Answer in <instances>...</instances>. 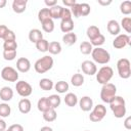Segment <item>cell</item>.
<instances>
[{
    "label": "cell",
    "mask_w": 131,
    "mask_h": 131,
    "mask_svg": "<svg viewBox=\"0 0 131 131\" xmlns=\"http://www.w3.org/2000/svg\"><path fill=\"white\" fill-rule=\"evenodd\" d=\"M110 107L114 114V116L118 119H121L123 117H125L126 115V102L125 99L122 96L116 95L114 96L111 101L108 102Z\"/></svg>",
    "instance_id": "1"
},
{
    "label": "cell",
    "mask_w": 131,
    "mask_h": 131,
    "mask_svg": "<svg viewBox=\"0 0 131 131\" xmlns=\"http://www.w3.org/2000/svg\"><path fill=\"white\" fill-rule=\"evenodd\" d=\"M53 63L54 60L50 55H44L43 57L36 60L34 63V69L38 74H44L52 69Z\"/></svg>",
    "instance_id": "2"
},
{
    "label": "cell",
    "mask_w": 131,
    "mask_h": 131,
    "mask_svg": "<svg viewBox=\"0 0 131 131\" xmlns=\"http://www.w3.org/2000/svg\"><path fill=\"white\" fill-rule=\"evenodd\" d=\"M92 58L95 62L99 63V64H106L110 59H111V55L108 53L107 50H105L102 47H95L92 49L91 52Z\"/></svg>",
    "instance_id": "3"
},
{
    "label": "cell",
    "mask_w": 131,
    "mask_h": 131,
    "mask_svg": "<svg viewBox=\"0 0 131 131\" xmlns=\"http://www.w3.org/2000/svg\"><path fill=\"white\" fill-rule=\"evenodd\" d=\"M96 80L99 84L101 85H104L106 83H110V80L113 78V75H114V71L111 67L108 66H103L101 67L98 72H96Z\"/></svg>",
    "instance_id": "4"
},
{
    "label": "cell",
    "mask_w": 131,
    "mask_h": 131,
    "mask_svg": "<svg viewBox=\"0 0 131 131\" xmlns=\"http://www.w3.org/2000/svg\"><path fill=\"white\" fill-rule=\"evenodd\" d=\"M117 93V87L113 84V83H106L104 85H102L101 90H100V98L103 102L108 103L111 101V99L116 96Z\"/></svg>",
    "instance_id": "5"
},
{
    "label": "cell",
    "mask_w": 131,
    "mask_h": 131,
    "mask_svg": "<svg viewBox=\"0 0 131 131\" xmlns=\"http://www.w3.org/2000/svg\"><path fill=\"white\" fill-rule=\"evenodd\" d=\"M117 69L119 76L122 79H128L131 76V68L130 60L128 58H120L117 62Z\"/></svg>",
    "instance_id": "6"
},
{
    "label": "cell",
    "mask_w": 131,
    "mask_h": 131,
    "mask_svg": "<svg viewBox=\"0 0 131 131\" xmlns=\"http://www.w3.org/2000/svg\"><path fill=\"white\" fill-rule=\"evenodd\" d=\"M106 115V108L103 104H97L94 106V108L92 110V112L89 115V120L96 123V122H100Z\"/></svg>",
    "instance_id": "7"
},
{
    "label": "cell",
    "mask_w": 131,
    "mask_h": 131,
    "mask_svg": "<svg viewBox=\"0 0 131 131\" xmlns=\"http://www.w3.org/2000/svg\"><path fill=\"white\" fill-rule=\"evenodd\" d=\"M1 78L8 82H16L18 80V73L12 67H4L1 71Z\"/></svg>",
    "instance_id": "8"
},
{
    "label": "cell",
    "mask_w": 131,
    "mask_h": 131,
    "mask_svg": "<svg viewBox=\"0 0 131 131\" xmlns=\"http://www.w3.org/2000/svg\"><path fill=\"white\" fill-rule=\"evenodd\" d=\"M15 90H16L17 94L19 96L24 97V98L30 96L32 94V92H33L32 86L28 82H26V81H18V82H16V84H15Z\"/></svg>",
    "instance_id": "9"
},
{
    "label": "cell",
    "mask_w": 131,
    "mask_h": 131,
    "mask_svg": "<svg viewBox=\"0 0 131 131\" xmlns=\"http://www.w3.org/2000/svg\"><path fill=\"white\" fill-rule=\"evenodd\" d=\"M131 44V38L127 34H119L113 41V46L116 49H122Z\"/></svg>",
    "instance_id": "10"
},
{
    "label": "cell",
    "mask_w": 131,
    "mask_h": 131,
    "mask_svg": "<svg viewBox=\"0 0 131 131\" xmlns=\"http://www.w3.org/2000/svg\"><path fill=\"white\" fill-rule=\"evenodd\" d=\"M81 69H82V72L88 76H93L97 72L96 64L91 60H84L81 63Z\"/></svg>",
    "instance_id": "11"
},
{
    "label": "cell",
    "mask_w": 131,
    "mask_h": 131,
    "mask_svg": "<svg viewBox=\"0 0 131 131\" xmlns=\"http://www.w3.org/2000/svg\"><path fill=\"white\" fill-rule=\"evenodd\" d=\"M16 69L20 73H27L31 69V61L27 57H19L16 60Z\"/></svg>",
    "instance_id": "12"
},
{
    "label": "cell",
    "mask_w": 131,
    "mask_h": 131,
    "mask_svg": "<svg viewBox=\"0 0 131 131\" xmlns=\"http://www.w3.org/2000/svg\"><path fill=\"white\" fill-rule=\"evenodd\" d=\"M78 102H79L80 108L83 112H89L93 107V100L90 96H83L80 98V100Z\"/></svg>",
    "instance_id": "13"
},
{
    "label": "cell",
    "mask_w": 131,
    "mask_h": 131,
    "mask_svg": "<svg viewBox=\"0 0 131 131\" xmlns=\"http://www.w3.org/2000/svg\"><path fill=\"white\" fill-rule=\"evenodd\" d=\"M106 29L108 31V33L111 35H114V36H118L120 34V31H121V27H120V24L115 20V19H111L108 20L107 25H106Z\"/></svg>",
    "instance_id": "14"
},
{
    "label": "cell",
    "mask_w": 131,
    "mask_h": 131,
    "mask_svg": "<svg viewBox=\"0 0 131 131\" xmlns=\"http://www.w3.org/2000/svg\"><path fill=\"white\" fill-rule=\"evenodd\" d=\"M13 97V90L8 87V86H4L0 89V99L3 100L4 102L11 100Z\"/></svg>",
    "instance_id": "15"
},
{
    "label": "cell",
    "mask_w": 131,
    "mask_h": 131,
    "mask_svg": "<svg viewBox=\"0 0 131 131\" xmlns=\"http://www.w3.org/2000/svg\"><path fill=\"white\" fill-rule=\"evenodd\" d=\"M27 0H13L12 2V10L15 13H23L27 8Z\"/></svg>",
    "instance_id": "16"
},
{
    "label": "cell",
    "mask_w": 131,
    "mask_h": 131,
    "mask_svg": "<svg viewBox=\"0 0 131 131\" xmlns=\"http://www.w3.org/2000/svg\"><path fill=\"white\" fill-rule=\"evenodd\" d=\"M32 108V103L29 98H21L18 102V110L21 114H28L30 113Z\"/></svg>",
    "instance_id": "17"
},
{
    "label": "cell",
    "mask_w": 131,
    "mask_h": 131,
    "mask_svg": "<svg viewBox=\"0 0 131 131\" xmlns=\"http://www.w3.org/2000/svg\"><path fill=\"white\" fill-rule=\"evenodd\" d=\"M43 39V33L39 29H32L29 32V40L32 43H37L39 40Z\"/></svg>",
    "instance_id": "18"
},
{
    "label": "cell",
    "mask_w": 131,
    "mask_h": 131,
    "mask_svg": "<svg viewBox=\"0 0 131 131\" xmlns=\"http://www.w3.org/2000/svg\"><path fill=\"white\" fill-rule=\"evenodd\" d=\"M64 103L70 106V107H74L77 103H78V97L75 93L73 92H69L66 94V97H64Z\"/></svg>",
    "instance_id": "19"
},
{
    "label": "cell",
    "mask_w": 131,
    "mask_h": 131,
    "mask_svg": "<svg viewBox=\"0 0 131 131\" xmlns=\"http://www.w3.org/2000/svg\"><path fill=\"white\" fill-rule=\"evenodd\" d=\"M62 42L68 45V46H71V45H74L76 42H77V35L73 32H70V33H67L62 36Z\"/></svg>",
    "instance_id": "20"
},
{
    "label": "cell",
    "mask_w": 131,
    "mask_h": 131,
    "mask_svg": "<svg viewBox=\"0 0 131 131\" xmlns=\"http://www.w3.org/2000/svg\"><path fill=\"white\" fill-rule=\"evenodd\" d=\"M48 51L50 54L52 55H57L61 52V45L59 42L57 41H52L49 43V46H48Z\"/></svg>",
    "instance_id": "21"
},
{
    "label": "cell",
    "mask_w": 131,
    "mask_h": 131,
    "mask_svg": "<svg viewBox=\"0 0 131 131\" xmlns=\"http://www.w3.org/2000/svg\"><path fill=\"white\" fill-rule=\"evenodd\" d=\"M74 29V21L73 19H67V20H61L60 23V30L61 32H63L64 34L72 32Z\"/></svg>",
    "instance_id": "22"
},
{
    "label": "cell",
    "mask_w": 131,
    "mask_h": 131,
    "mask_svg": "<svg viewBox=\"0 0 131 131\" xmlns=\"http://www.w3.org/2000/svg\"><path fill=\"white\" fill-rule=\"evenodd\" d=\"M99 34H100V30H99L98 27H96V26H89L87 28L86 35H87V37L89 38L90 41L93 40V39H95Z\"/></svg>",
    "instance_id": "23"
},
{
    "label": "cell",
    "mask_w": 131,
    "mask_h": 131,
    "mask_svg": "<svg viewBox=\"0 0 131 131\" xmlns=\"http://www.w3.org/2000/svg\"><path fill=\"white\" fill-rule=\"evenodd\" d=\"M53 86H54V84H53L52 80H50V79H48V78H43V79H41V80L39 81V87H40L42 90H44V91H49V90H51V89L53 88Z\"/></svg>",
    "instance_id": "24"
},
{
    "label": "cell",
    "mask_w": 131,
    "mask_h": 131,
    "mask_svg": "<svg viewBox=\"0 0 131 131\" xmlns=\"http://www.w3.org/2000/svg\"><path fill=\"white\" fill-rule=\"evenodd\" d=\"M62 9L63 7L56 4L55 6L53 7H50L49 8V11H50V15H51V18L52 19H57V18H60L61 16V12H62Z\"/></svg>",
    "instance_id": "25"
},
{
    "label": "cell",
    "mask_w": 131,
    "mask_h": 131,
    "mask_svg": "<svg viewBox=\"0 0 131 131\" xmlns=\"http://www.w3.org/2000/svg\"><path fill=\"white\" fill-rule=\"evenodd\" d=\"M53 88L55 89V91L57 92V93H66L68 90H69V84H68V82H66V81H58V82H56L55 84H54V86H53Z\"/></svg>",
    "instance_id": "26"
},
{
    "label": "cell",
    "mask_w": 131,
    "mask_h": 131,
    "mask_svg": "<svg viewBox=\"0 0 131 131\" xmlns=\"http://www.w3.org/2000/svg\"><path fill=\"white\" fill-rule=\"evenodd\" d=\"M71 83H72V85L75 86V87H80V86H82V85L84 84V76H83L82 74H79V73L74 74V75L72 76V78H71Z\"/></svg>",
    "instance_id": "27"
},
{
    "label": "cell",
    "mask_w": 131,
    "mask_h": 131,
    "mask_svg": "<svg viewBox=\"0 0 131 131\" xmlns=\"http://www.w3.org/2000/svg\"><path fill=\"white\" fill-rule=\"evenodd\" d=\"M37 107H38V110H39L40 112H42V113H44V112L48 111L49 108H51V107H50V104H49V102H48L47 97H41V98L38 100V102H37Z\"/></svg>",
    "instance_id": "28"
},
{
    "label": "cell",
    "mask_w": 131,
    "mask_h": 131,
    "mask_svg": "<svg viewBox=\"0 0 131 131\" xmlns=\"http://www.w3.org/2000/svg\"><path fill=\"white\" fill-rule=\"evenodd\" d=\"M56 118H57V114L54 108H49L48 111L43 113V119L46 122H53L56 120Z\"/></svg>",
    "instance_id": "29"
},
{
    "label": "cell",
    "mask_w": 131,
    "mask_h": 131,
    "mask_svg": "<svg viewBox=\"0 0 131 131\" xmlns=\"http://www.w3.org/2000/svg\"><path fill=\"white\" fill-rule=\"evenodd\" d=\"M47 99H48V102H49L51 108H54V110H55L56 107H58V106L60 105L61 98H60L59 95H57V94H52V95H50L49 97H47Z\"/></svg>",
    "instance_id": "30"
},
{
    "label": "cell",
    "mask_w": 131,
    "mask_h": 131,
    "mask_svg": "<svg viewBox=\"0 0 131 131\" xmlns=\"http://www.w3.org/2000/svg\"><path fill=\"white\" fill-rule=\"evenodd\" d=\"M51 18V15H50V11H49V8H42L39 10L38 12V19L39 21L42 24L43 21L47 20V19H50Z\"/></svg>",
    "instance_id": "31"
},
{
    "label": "cell",
    "mask_w": 131,
    "mask_h": 131,
    "mask_svg": "<svg viewBox=\"0 0 131 131\" xmlns=\"http://www.w3.org/2000/svg\"><path fill=\"white\" fill-rule=\"evenodd\" d=\"M92 49H93V46L91 45L90 42L88 41H83L81 44H80V51L82 54L84 55H88L92 52Z\"/></svg>",
    "instance_id": "32"
},
{
    "label": "cell",
    "mask_w": 131,
    "mask_h": 131,
    "mask_svg": "<svg viewBox=\"0 0 131 131\" xmlns=\"http://www.w3.org/2000/svg\"><path fill=\"white\" fill-rule=\"evenodd\" d=\"M11 114V107L8 103L3 102L0 103V117L1 118H7Z\"/></svg>",
    "instance_id": "33"
},
{
    "label": "cell",
    "mask_w": 131,
    "mask_h": 131,
    "mask_svg": "<svg viewBox=\"0 0 131 131\" xmlns=\"http://www.w3.org/2000/svg\"><path fill=\"white\" fill-rule=\"evenodd\" d=\"M36 48L40 51V52H46V51H48V46H49V42L46 40V39H41V40H39L36 44Z\"/></svg>",
    "instance_id": "34"
},
{
    "label": "cell",
    "mask_w": 131,
    "mask_h": 131,
    "mask_svg": "<svg viewBox=\"0 0 131 131\" xmlns=\"http://www.w3.org/2000/svg\"><path fill=\"white\" fill-rule=\"evenodd\" d=\"M42 29H43V31L46 32V33H51V32H53V31H54V21H53V19L50 18V19H47V20L43 21V23H42Z\"/></svg>",
    "instance_id": "35"
},
{
    "label": "cell",
    "mask_w": 131,
    "mask_h": 131,
    "mask_svg": "<svg viewBox=\"0 0 131 131\" xmlns=\"http://www.w3.org/2000/svg\"><path fill=\"white\" fill-rule=\"evenodd\" d=\"M120 11L125 14V15H128L131 13V2L130 1H123L121 4H120Z\"/></svg>",
    "instance_id": "36"
},
{
    "label": "cell",
    "mask_w": 131,
    "mask_h": 131,
    "mask_svg": "<svg viewBox=\"0 0 131 131\" xmlns=\"http://www.w3.org/2000/svg\"><path fill=\"white\" fill-rule=\"evenodd\" d=\"M120 27H122L127 33H131V17H129V16L123 17L121 20Z\"/></svg>",
    "instance_id": "37"
},
{
    "label": "cell",
    "mask_w": 131,
    "mask_h": 131,
    "mask_svg": "<svg viewBox=\"0 0 131 131\" xmlns=\"http://www.w3.org/2000/svg\"><path fill=\"white\" fill-rule=\"evenodd\" d=\"M104 41H105V37H104L102 34H99L95 39L91 40V41H90V43H91V45H92V46L100 47V46L104 43Z\"/></svg>",
    "instance_id": "38"
},
{
    "label": "cell",
    "mask_w": 131,
    "mask_h": 131,
    "mask_svg": "<svg viewBox=\"0 0 131 131\" xmlns=\"http://www.w3.org/2000/svg\"><path fill=\"white\" fill-rule=\"evenodd\" d=\"M16 57V50H3V58L11 61Z\"/></svg>",
    "instance_id": "39"
},
{
    "label": "cell",
    "mask_w": 131,
    "mask_h": 131,
    "mask_svg": "<svg viewBox=\"0 0 131 131\" xmlns=\"http://www.w3.org/2000/svg\"><path fill=\"white\" fill-rule=\"evenodd\" d=\"M17 43L16 41H5L3 43V50H16Z\"/></svg>",
    "instance_id": "40"
},
{
    "label": "cell",
    "mask_w": 131,
    "mask_h": 131,
    "mask_svg": "<svg viewBox=\"0 0 131 131\" xmlns=\"http://www.w3.org/2000/svg\"><path fill=\"white\" fill-rule=\"evenodd\" d=\"M80 13L81 16H86L90 13V5L88 3H80Z\"/></svg>",
    "instance_id": "41"
},
{
    "label": "cell",
    "mask_w": 131,
    "mask_h": 131,
    "mask_svg": "<svg viewBox=\"0 0 131 131\" xmlns=\"http://www.w3.org/2000/svg\"><path fill=\"white\" fill-rule=\"evenodd\" d=\"M71 13L75 16V17H80L81 16V13H80V3H76L75 5H73L71 7Z\"/></svg>",
    "instance_id": "42"
},
{
    "label": "cell",
    "mask_w": 131,
    "mask_h": 131,
    "mask_svg": "<svg viewBox=\"0 0 131 131\" xmlns=\"http://www.w3.org/2000/svg\"><path fill=\"white\" fill-rule=\"evenodd\" d=\"M71 18H72L71 10H70L69 8H63V9H62V12H61L60 19H61V20H67V19H71Z\"/></svg>",
    "instance_id": "43"
},
{
    "label": "cell",
    "mask_w": 131,
    "mask_h": 131,
    "mask_svg": "<svg viewBox=\"0 0 131 131\" xmlns=\"http://www.w3.org/2000/svg\"><path fill=\"white\" fill-rule=\"evenodd\" d=\"M15 34H14V32L13 31H11V30H8V32L6 33V35H5V37H4V42L5 41H15Z\"/></svg>",
    "instance_id": "44"
},
{
    "label": "cell",
    "mask_w": 131,
    "mask_h": 131,
    "mask_svg": "<svg viewBox=\"0 0 131 131\" xmlns=\"http://www.w3.org/2000/svg\"><path fill=\"white\" fill-rule=\"evenodd\" d=\"M9 131H24V127L20 124H12L8 128Z\"/></svg>",
    "instance_id": "45"
},
{
    "label": "cell",
    "mask_w": 131,
    "mask_h": 131,
    "mask_svg": "<svg viewBox=\"0 0 131 131\" xmlns=\"http://www.w3.org/2000/svg\"><path fill=\"white\" fill-rule=\"evenodd\" d=\"M8 28L5 25H0V39H4L6 33L8 32Z\"/></svg>",
    "instance_id": "46"
},
{
    "label": "cell",
    "mask_w": 131,
    "mask_h": 131,
    "mask_svg": "<svg viewBox=\"0 0 131 131\" xmlns=\"http://www.w3.org/2000/svg\"><path fill=\"white\" fill-rule=\"evenodd\" d=\"M124 127L127 129V130H130L131 129V117H127L124 121Z\"/></svg>",
    "instance_id": "47"
},
{
    "label": "cell",
    "mask_w": 131,
    "mask_h": 131,
    "mask_svg": "<svg viewBox=\"0 0 131 131\" xmlns=\"http://www.w3.org/2000/svg\"><path fill=\"white\" fill-rule=\"evenodd\" d=\"M44 3H45L46 6H48V7L50 8V7L55 6V5L57 4V1H56V0H45Z\"/></svg>",
    "instance_id": "48"
},
{
    "label": "cell",
    "mask_w": 131,
    "mask_h": 131,
    "mask_svg": "<svg viewBox=\"0 0 131 131\" xmlns=\"http://www.w3.org/2000/svg\"><path fill=\"white\" fill-rule=\"evenodd\" d=\"M62 3L66 5V6H68V7H72L73 5H75L76 3H77V1L76 0H62Z\"/></svg>",
    "instance_id": "49"
},
{
    "label": "cell",
    "mask_w": 131,
    "mask_h": 131,
    "mask_svg": "<svg viewBox=\"0 0 131 131\" xmlns=\"http://www.w3.org/2000/svg\"><path fill=\"white\" fill-rule=\"evenodd\" d=\"M6 122L3 120V119H0V131H5L6 130Z\"/></svg>",
    "instance_id": "50"
},
{
    "label": "cell",
    "mask_w": 131,
    "mask_h": 131,
    "mask_svg": "<svg viewBox=\"0 0 131 131\" xmlns=\"http://www.w3.org/2000/svg\"><path fill=\"white\" fill-rule=\"evenodd\" d=\"M111 3H112V1H111V0H108V1L98 0V4H100V5H102V6H107V5H110Z\"/></svg>",
    "instance_id": "51"
},
{
    "label": "cell",
    "mask_w": 131,
    "mask_h": 131,
    "mask_svg": "<svg viewBox=\"0 0 131 131\" xmlns=\"http://www.w3.org/2000/svg\"><path fill=\"white\" fill-rule=\"evenodd\" d=\"M40 131H53V129L51 127H49V126H44V127H42L40 129Z\"/></svg>",
    "instance_id": "52"
},
{
    "label": "cell",
    "mask_w": 131,
    "mask_h": 131,
    "mask_svg": "<svg viewBox=\"0 0 131 131\" xmlns=\"http://www.w3.org/2000/svg\"><path fill=\"white\" fill-rule=\"evenodd\" d=\"M6 3H7V1H6V0H0V8L5 7Z\"/></svg>",
    "instance_id": "53"
},
{
    "label": "cell",
    "mask_w": 131,
    "mask_h": 131,
    "mask_svg": "<svg viewBox=\"0 0 131 131\" xmlns=\"http://www.w3.org/2000/svg\"><path fill=\"white\" fill-rule=\"evenodd\" d=\"M5 131H9V130H8V129H7V130H5Z\"/></svg>",
    "instance_id": "54"
},
{
    "label": "cell",
    "mask_w": 131,
    "mask_h": 131,
    "mask_svg": "<svg viewBox=\"0 0 131 131\" xmlns=\"http://www.w3.org/2000/svg\"><path fill=\"white\" fill-rule=\"evenodd\" d=\"M86 131H89V130H86Z\"/></svg>",
    "instance_id": "55"
}]
</instances>
